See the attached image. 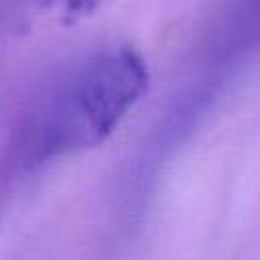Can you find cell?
Instances as JSON below:
<instances>
[{
  "label": "cell",
  "instance_id": "obj_1",
  "mask_svg": "<svg viewBox=\"0 0 260 260\" xmlns=\"http://www.w3.org/2000/svg\"><path fill=\"white\" fill-rule=\"evenodd\" d=\"M150 73L130 45L98 51L49 95L26 134V156L45 160L100 146L148 91Z\"/></svg>",
  "mask_w": 260,
  "mask_h": 260
},
{
  "label": "cell",
  "instance_id": "obj_2",
  "mask_svg": "<svg viewBox=\"0 0 260 260\" xmlns=\"http://www.w3.org/2000/svg\"><path fill=\"white\" fill-rule=\"evenodd\" d=\"M104 0H24L26 12L47 16L59 24H75L93 14Z\"/></svg>",
  "mask_w": 260,
  "mask_h": 260
}]
</instances>
